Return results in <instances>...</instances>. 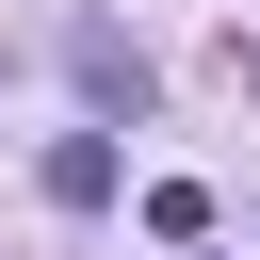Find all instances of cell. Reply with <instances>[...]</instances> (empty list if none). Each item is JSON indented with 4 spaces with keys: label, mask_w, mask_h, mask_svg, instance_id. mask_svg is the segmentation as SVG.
Returning a JSON list of instances; mask_svg holds the SVG:
<instances>
[{
    "label": "cell",
    "mask_w": 260,
    "mask_h": 260,
    "mask_svg": "<svg viewBox=\"0 0 260 260\" xmlns=\"http://www.w3.org/2000/svg\"><path fill=\"white\" fill-rule=\"evenodd\" d=\"M65 81L98 98V130H146V98H162V65H146L114 16H81V32H65Z\"/></svg>",
    "instance_id": "cell-1"
},
{
    "label": "cell",
    "mask_w": 260,
    "mask_h": 260,
    "mask_svg": "<svg viewBox=\"0 0 260 260\" xmlns=\"http://www.w3.org/2000/svg\"><path fill=\"white\" fill-rule=\"evenodd\" d=\"M32 195H49V211H114V195H130V146H114V130H49V146H32Z\"/></svg>",
    "instance_id": "cell-2"
}]
</instances>
